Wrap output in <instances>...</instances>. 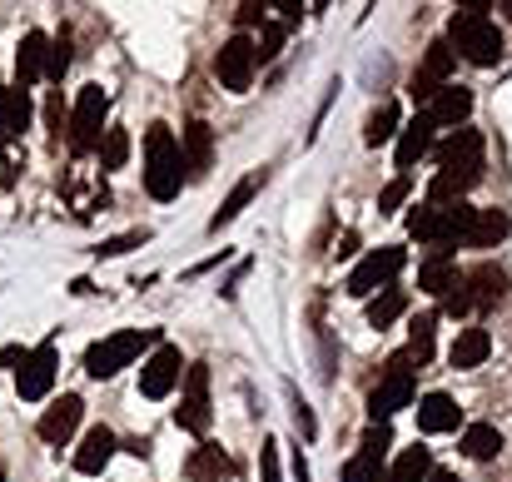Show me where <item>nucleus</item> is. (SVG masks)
I'll return each instance as SVG.
<instances>
[{
	"instance_id": "nucleus-1",
	"label": "nucleus",
	"mask_w": 512,
	"mask_h": 482,
	"mask_svg": "<svg viewBox=\"0 0 512 482\" xmlns=\"http://www.w3.org/2000/svg\"><path fill=\"white\" fill-rule=\"evenodd\" d=\"M488 10H498V5H493V0H468V5H458L453 20H448V45H453V55H463V60L478 65V70H493V65L503 60V30L488 20Z\"/></svg>"
},
{
	"instance_id": "nucleus-2",
	"label": "nucleus",
	"mask_w": 512,
	"mask_h": 482,
	"mask_svg": "<svg viewBox=\"0 0 512 482\" xmlns=\"http://www.w3.org/2000/svg\"><path fill=\"white\" fill-rule=\"evenodd\" d=\"M473 219H478V209H473L468 199H463V204H423V209L408 214V234H413L418 244H428L433 254H453V244L468 239Z\"/></svg>"
},
{
	"instance_id": "nucleus-3",
	"label": "nucleus",
	"mask_w": 512,
	"mask_h": 482,
	"mask_svg": "<svg viewBox=\"0 0 512 482\" xmlns=\"http://www.w3.org/2000/svg\"><path fill=\"white\" fill-rule=\"evenodd\" d=\"M184 184V155H179V140H174L170 125H150L145 135V189L150 199L170 204Z\"/></svg>"
},
{
	"instance_id": "nucleus-4",
	"label": "nucleus",
	"mask_w": 512,
	"mask_h": 482,
	"mask_svg": "<svg viewBox=\"0 0 512 482\" xmlns=\"http://www.w3.org/2000/svg\"><path fill=\"white\" fill-rule=\"evenodd\" d=\"M160 343H165L160 328H120V333H110V338H100V343L85 348V373H90V378H115V373L130 368L145 348H160Z\"/></svg>"
},
{
	"instance_id": "nucleus-5",
	"label": "nucleus",
	"mask_w": 512,
	"mask_h": 482,
	"mask_svg": "<svg viewBox=\"0 0 512 482\" xmlns=\"http://www.w3.org/2000/svg\"><path fill=\"white\" fill-rule=\"evenodd\" d=\"M413 368H418V363H413L408 353L388 358V368H383L378 388L368 393V413H373V423H388L393 413L413 408V393H418V373H413Z\"/></svg>"
},
{
	"instance_id": "nucleus-6",
	"label": "nucleus",
	"mask_w": 512,
	"mask_h": 482,
	"mask_svg": "<svg viewBox=\"0 0 512 482\" xmlns=\"http://www.w3.org/2000/svg\"><path fill=\"white\" fill-rule=\"evenodd\" d=\"M403 264H408V254H403V244H383V249H368L363 259H358V269L348 274V294L353 299H373L378 289H388V284H398V274H403Z\"/></svg>"
},
{
	"instance_id": "nucleus-7",
	"label": "nucleus",
	"mask_w": 512,
	"mask_h": 482,
	"mask_svg": "<svg viewBox=\"0 0 512 482\" xmlns=\"http://www.w3.org/2000/svg\"><path fill=\"white\" fill-rule=\"evenodd\" d=\"M179 383H184V388H179L174 428H184V433L204 438V433H209V418H214V408H209V363H189Z\"/></svg>"
},
{
	"instance_id": "nucleus-8",
	"label": "nucleus",
	"mask_w": 512,
	"mask_h": 482,
	"mask_svg": "<svg viewBox=\"0 0 512 482\" xmlns=\"http://www.w3.org/2000/svg\"><path fill=\"white\" fill-rule=\"evenodd\" d=\"M105 115H110V95L100 90V85H85L80 90V100H75V110H70V145L75 150H95L100 140H105Z\"/></svg>"
},
{
	"instance_id": "nucleus-9",
	"label": "nucleus",
	"mask_w": 512,
	"mask_h": 482,
	"mask_svg": "<svg viewBox=\"0 0 512 482\" xmlns=\"http://www.w3.org/2000/svg\"><path fill=\"white\" fill-rule=\"evenodd\" d=\"M55 373H60V348H55V338H45V343H35V348L25 353V363L15 368V393H20L25 403H40V398L55 388Z\"/></svg>"
},
{
	"instance_id": "nucleus-10",
	"label": "nucleus",
	"mask_w": 512,
	"mask_h": 482,
	"mask_svg": "<svg viewBox=\"0 0 512 482\" xmlns=\"http://www.w3.org/2000/svg\"><path fill=\"white\" fill-rule=\"evenodd\" d=\"M254 70H259V55H254V40L249 35H229L214 55V75L229 95H244L254 85Z\"/></svg>"
},
{
	"instance_id": "nucleus-11",
	"label": "nucleus",
	"mask_w": 512,
	"mask_h": 482,
	"mask_svg": "<svg viewBox=\"0 0 512 482\" xmlns=\"http://www.w3.org/2000/svg\"><path fill=\"white\" fill-rule=\"evenodd\" d=\"M453 65H458L453 45H448V40H433V45L423 50V65H418V70H413V80H408V95H413L418 105H428L438 90H448V85H453Z\"/></svg>"
},
{
	"instance_id": "nucleus-12",
	"label": "nucleus",
	"mask_w": 512,
	"mask_h": 482,
	"mask_svg": "<svg viewBox=\"0 0 512 482\" xmlns=\"http://www.w3.org/2000/svg\"><path fill=\"white\" fill-rule=\"evenodd\" d=\"M184 353L174 348V343H160V348H150V358L140 363V393L150 398V403H160V398H170L174 388H179V378H184Z\"/></svg>"
},
{
	"instance_id": "nucleus-13",
	"label": "nucleus",
	"mask_w": 512,
	"mask_h": 482,
	"mask_svg": "<svg viewBox=\"0 0 512 482\" xmlns=\"http://www.w3.org/2000/svg\"><path fill=\"white\" fill-rule=\"evenodd\" d=\"M463 294H468V309H498L508 299V269L483 259L478 269H463Z\"/></svg>"
},
{
	"instance_id": "nucleus-14",
	"label": "nucleus",
	"mask_w": 512,
	"mask_h": 482,
	"mask_svg": "<svg viewBox=\"0 0 512 482\" xmlns=\"http://www.w3.org/2000/svg\"><path fill=\"white\" fill-rule=\"evenodd\" d=\"M433 160L438 169H483V130H473V125L453 130L443 145H433Z\"/></svg>"
},
{
	"instance_id": "nucleus-15",
	"label": "nucleus",
	"mask_w": 512,
	"mask_h": 482,
	"mask_svg": "<svg viewBox=\"0 0 512 482\" xmlns=\"http://www.w3.org/2000/svg\"><path fill=\"white\" fill-rule=\"evenodd\" d=\"M80 418H85V398L80 393H65V398H55L45 413H40V423H35V433L45 438V443H65L75 428H80Z\"/></svg>"
},
{
	"instance_id": "nucleus-16",
	"label": "nucleus",
	"mask_w": 512,
	"mask_h": 482,
	"mask_svg": "<svg viewBox=\"0 0 512 482\" xmlns=\"http://www.w3.org/2000/svg\"><path fill=\"white\" fill-rule=\"evenodd\" d=\"M423 115H428L438 130H463V125H468V115H473V90L448 85V90H438V95L423 105Z\"/></svg>"
},
{
	"instance_id": "nucleus-17",
	"label": "nucleus",
	"mask_w": 512,
	"mask_h": 482,
	"mask_svg": "<svg viewBox=\"0 0 512 482\" xmlns=\"http://www.w3.org/2000/svg\"><path fill=\"white\" fill-rule=\"evenodd\" d=\"M433 130H438V125H433V120H428L423 110H418V115H413V120H408V125L398 130V150H393V164H398V174H408V169L423 160V155H433Z\"/></svg>"
},
{
	"instance_id": "nucleus-18",
	"label": "nucleus",
	"mask_w": 512,
	"mask_h": 482,
	"mask_svg": "<svg viewBox=\"0 0 512 482\" xmlns=\"http://www.w3.org/2000/svg\"><path fill=\"white\" fill-rule=\"evenodd\" d=\"M179 155H184V179H204L214 164V130L204 120H189L179 135Z\"/></svg>"
},
{
	"instance_id": "nucleus-19",
	"label": "nucleus",
	"mask_w": 512,
	"mask_h": 482,
	"mask_svg": "<svg viewBox=\"0 0 512 482\" xmlns=\"http://www.w3.org/2000/svg\"><path fill=\"white\" fill-rule=\"evenodd\" d=\"M120 453V438L110 433V428H90L85 433V443L75 448V473H85V478H100L105 468H110V458Z\"/></svg>"
},
{
	"instance_id": "nucleus-20",
	"label": "nucleus",
	"mask_w": 512,
	"mask_h": 482,
	"mask_svg": "<svg viewBox=\"0 0 512 482\" xmlns=\"http://www.w3.org/2000/svg\"><path fill=\"white\" fill-rule=\"evenodd\" d=\"M45 60H50V35H40V30L20 35V50H15V85L30 90L35 80H45Z\"/></svg>"
},
{
	"instance_id": "nucleus-21",
	"label": "nucleus",
	"mask_w": 512,
	"mask_h": 482,
	"mask_svg": "<svg viewBox=\"0 0 512 482\" xmlns=\"http://www.w3.org/2000/svg\"><path fill=\"white\" fill-rule=\"evenodd\" d=\"M483 184V169H438L428 184V204H463L468 189Z\"/></svg>"
},
{
	"instance_id": "nucleus-22",
	"label": "nucleus",
	"mask_w": 512,
	"mask_h": 482,
	"mask_svg": "<svg viewBox=\"0 0 512 482\" xmlns=\"http://www.w3.org/2000/svg\"><path fill=\"white\" fill-rule=\"evenodd\" d=\"M458 279H463V269L453 264V254H428V259L418 264V289L433 294V299H448V294L458 289Z\"/></svg>"
},
{
	"instance_id": "nucleus-23",
	"label": "nucleus",
	"mask_w": 512,
	"mask_h": 482,
	"mask_svg": "<svg viewBox=\"0 0 512 482\" xmlns=\"http://www.w3.org/2000/svg\"><path fill=\"white\" fill-rule=\"evenodd\" d=\"M463 423V408L448 393H423L418 398V428L423 433H453Z\"/></svg>"
},
{
	"instance_id": "nucleus-24",
	"label": "nucleus",
	"mask_w": 512,
	"mask_h": 482,
	"mask_svg": "<svg viewBox=\"0 0 512 482\" xmlns=\"http://www.w3.org/2000/svg\"><path fill=\"white\" fill-rule=\"evenodd\" d=\"M488 353H493L488 328H463V333L453 338V348H448V363H453V368H483Z\"/></svg>"
},
{
	"instance_id": "nucleus-25",
	"label": "nucleus",
	"mask_w": 512,
	"mask_h": 482,
	"mask_svg": "<svg viewBox=\"0 0 512 482\" xmlns=\"http://www.w3.org/2000/svg\"><path fill=\"white\" fill-rule=\"evenodd\" d=\"M508 229H512V219H508V209H478V219H473V229H468V249H498L503 239H508Z\"/></svg>"
},
{
	"instance_id": "nucleus-26",
	"label": "nucleus",
	"mask_w": 512,
	"mask_h": 482,
	"mask_svg": "<svg viewBox=\"0 0 512 482\" xmlns=\"http://www.w3.org/2000/svg\"><path fill=\"white\" fill-rule=\"evenodd\" d=\"M184 473H189L194 482H224L229 473H234V463H229V453H224L219 443H199Z\"/></svg>"
},
{
	"instance_id": "nucleus-27",
	"label": "nucleus",
	"mask_w": 512,
	"mask_h": 482,
	"mask_svg": "<svg viewBox=\"0 0 512 482\" xmlns=\"http://www.w3.org/2000/svg\"><path fill=\"white\" fill-rule=\"evenodd\" d=\"M254 194H259V174H244V179H239V184L229 189V199L219 204V214L209 219V234H219V229H229V224H234V219H239V214L249 209V199H254Z\"/></svg>"
},
{
	"instance_id": "nucleus-28",
	"label": "nucleus",
	"mask_w": 512,
	"mask_h": 482,
	"mask_svg": "<svg viewBox=\"0 0 512 482\" xmlns=\"http://www.w3.org/2000/svg\"><path fill=\"white\" fill-rule=\"evenodd\" d=\"M463 458H473V463H493L498 453H503V433L493 428V423H473V428H463Z\"/></svg>"
},
{
	"instance_id": "nucleus-29",
	"label": "nucleus",
	"mask_w": 512,
	"mask_h": 482,
	"mask_svg": "<svg viewBox=\"0 0 512 482\" xmlns=\"http://www.w3.org/2000/svg\"><path fill=\"white\" fill-rule=\"evenodd\" d=\"M30 115H35V105H30V90H20V85L0 90V130H5V135H20V130H30Z\"/></svg>"
},
{
	"instance_id": "nucleus-30",
	"label": "nucleus",
	"mask_w": 512,
	"mask_h": 482,
	"mask_svg": "<svg viewBox=\"0 0 512 482\" xmlns=\"http://www.w3.org/2000/svg\"><path fill=\"white\" fill-rule=\"evenodd\" d=\"M433 478V453L428 448H403L398 458H393V468H388V478L383 482H428Z\"/></svg>"
},
{
	"instance_id": "nucleus-31",
	"label": "nucleus",
	"mask_w": 512,
	"mask_h": 482,
	"mask_svg": "<svg viewBox=\"0 0 512 482\" xmlns=\"http://www.w3.org/2000/svg\"><path fill=\"white\" fill-rule=\"evenodd\" d=\"M403 314H408V289H398V284H388V289H378L368 299V323L373 328H388V323H398Z\"/></svg>"
},
{
	"instance_id": "nucleus-32",
	"label": "nucleus",
	"mask_w": 512,
	"mask_h": 482,
	"mask_svg": "<svg viewBox=\"0 0 512 482\" xmlns=\"http://www.w3.org/2000/svg\"><path fill=\"white\" fill-rule=\"evenodd\" d=\"M433 333H438V314H418L413 328H408V358L423 368L433 358Z\"/></svg>"
},
{
	"instance_id": "nucleus-33",
	"label": "nucleus",
	"mask_w": 512,
	"mask_h": 482,
	"mask_svg": "<svg viewBox=\"0 0 512 482\" xmlns=\"http://www.w3.org/2000/svg\"><path fill=\"white\" fill-rule=\"evenodd\" d=\"M393 135H398V110H393V105H378V110L368 115V125H363V145L378 150V145H388Z\"/></svg>"
},
{
	"instance_id": "nucleus-34",
	"label": "nucleus",
	"mask_w": 512,
	"mask_h": 482,
	"mask_svg": "<svg viewBox=\"0 0 512 482\" xmlns=\"http://www.w3.org/2000/svg\"><path fill=\"white\" fill-rule=\"evenodd\" d=\"M388 448H393V428H388V423H368V428H363V443H358V453H363L368 463H378V468H383Z\"/></svg>"
},
{
	"instance_id": "nucleus-35",
	"label": "nucleus",
	"mask_w": 512,
	"mask_h": 482,
	"mask_svg": "<svg viewBox=\"0 0 512 482\" xmlns=\"http://www.w3.org/2000/svg\"><path fill=\"white\" fill-rule=\"evenodd\" d=\"M125 160H130V135L120 125H110L105 140H100V164L105 169H125Z\"/></svg>"
},
{
	"instance_id": "nucleus-36",
	"label": "nucleus",
	"mask_w": 512,
	"mask_h": 482,
	"mask_svg": "<svg viewBox=\"0 0 512 482\" xmlns=\"http://www.w3.org/2000/svg\"><path fill=\"white\" fill-rule=\"evenodd\" d=\"M140 244H150V229H130V234H120V239H105L95 254H100V259H120V254H130V249H140Z\"/></svg>"
},
{
	"instance_id": "nucleus-37",
	"label": "nucleus",
	"mask_w": 512,
	"mask_h": 482,
	"mask_svg": "<svg viewBox=\"0 0 512 482\" xmlns=\"http://www.w3.org/2000/svg\"><path fill=\"white\" fill-rule=\"evenodd\" d=\"M279 45H284V25H279V20H264V30H259V40H254L259 65H264V60H274V55H279Z\"/></svg>"
},
{
	"instance_id": "nucleus-38",
	"label": "nucleus",
	"mask_w": 512,
	"mask_h": 482,
	"mask_svg": "<svg viewBox=\"0 0 512 482\" xmlns=\"http://www.w3.org/2000/svg\"><path fill=\"white\" fill-rule=\"evenodd\" d=\"M383 478H388V468H378V463H368L363 453L343 463V482H383Z\"/></svg>"
},
{
	"instance_id": "nucleus-39",
	"label": "nucleus",
	"mask_w": 512,
	"mask_h": 482,
	"mask_svg": "<svg viewBox=\"0 0 512 482\" xmlns=\"http://www.w3.org/2000/svg\"><path fill=\"white\" fill-rule=\"evenodd\" d=\"M65 70H70V45L65 40H50V60H45V80H65Z\"/></svg>"
},
{
	"instance_id": "nucleus-40",
	"label": "nucleus",
	"mask_w": 512,
	"mask_h": 482,
	"mask_svg": "<svg viewBox=\"0 0 512 482\" xmlns=\"http://www.w3.org/2000/svg\"><path fill=\"white\" fill-rule=\"evenodd\" d=\"M408 189H413V179H408V174H398V179H393V184L378 194V214H393V209L408 199Z\"/></svg>"
},
{
	"instance_id": "nucleus-41",
	"label": "nucleus",
	"mask_w": 512,
	"mask_h": 482,
	"mask_svg": "<svg viewBox=\"0 0 512 482\" xmlns=\"http://www.w3.org/2000/svg\"><path fill=\"white\" fill-rule=\"evenodd\" d=\"M259 468H264V482H284L279 478V443H264L259 448Z\"/></svg>"
},
{
	"instance_id": "nucleus-42",
	"label": "nucleus",
	"mask_w": 512,
	"mask_h": 482,
	"mask_svg": "<svg viewBox=\"0 0 512 482\" xmlns=\"http://www.w3.org/2000/svg\"><path fill=\"white\" fill-rule=\"evenodd\" d=\"M45 120H50V130L60 135V125H65V105H60V90L50 95V105H45Z\"/></svg>"
},
{
	"instance_id": "nucleus-43",
	"label": "nucleus",
	"mask_w": 512,
	"mask_h": 482,
	"mask_svg": "<svg viewBox=\"0 0 512 482\" xmlns=\"http://www.w3.org/2000/svg\"><path fill=\"white\" fill-rule=\"evenodd\" d=\"M294 423H299L304 438H314V413H309V403H294Z\"/></svg>"
},
{
	"instance_id": "nucleus-44",
	"label": "nucleus",
	"mask_w": 512,
	"mask_h": 482,
	"mask_svg": "<svg viewBox=\"0 0 512 482\" xmlns=\"http://www.w3.org/2000/svg\"><path fill=\"white\" fill-rule=\"evenodd\" d=\"M125 453H135V458H150V438H130V443H125Z\"/></svg>"
},
{
	"instance_id": "nucleus-45",
	"label": "nucleus",
	"mask_w": 512,
	"mask_h": 482,
	"mask_svg": "<svg viewBox=\"0 0 512 482\" xmlns=\"http://www.w3.org/2000/svg\"><path fill=\"white\" fill-rule=\"evenodd\" d=\"M428 482H463V478H458V473H443V468H433V478H428Z\"/></svg>"
},
{
	"instance_id": "nucleus-46",
	"label": "nucleus",
	"mask_w": 512,
	"mask_h": 482,
	"mask_svg": "<svg viewBox=\"0 0 512 482\" xmlns=\"http://www.w3.org/2000/svg\"><path fill=\"white\" fill-rule=\"evenodd\" d=\"M498 10H503V15H508V20H512V0H503V5H498Z\"/></svg>"
},
{
	"instance_id": "nucleus-47",
	"label": "nucleus",
	"mask_w": 512,
	"mask_h": 482,
	"mask_svg": "<svg viewBox=\"0 0 512 482\" xmlns=\"http://www.w3.org/2000/svg\"><path fill=\"white\" fill-rule=\"evenodd\" d=\"M0 90H5V85H0Z\"/></svg>"
},
{
	"instance_id": "nucleus-48",
	"label": "nucleus",
	"mask_w": 512,
	"mask_h": 482,
	"mask_svg": "<svg viewBox=\"0 0 512 482\" xmlns=\"http://www.w3.org/2000/svg\"><path fill=\"white\" fill-rule=\"evenodd\" d=\"M0 482H5V478H0Z\"/></svg>"
}]
</instances>
